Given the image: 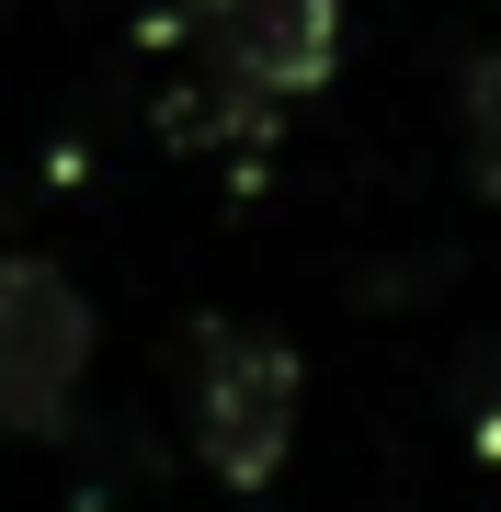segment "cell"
I'll return each instance as SVG.
<instances>
[{
	"label": "cell",
	"instance_id": "4",
	"mask_svg": "<svg viewBox=\"0 0 501 512\" xmlns=\"http://www.w3.org/2000/svg\"><path fill=\"white\" fill-rule=\"evenodd\" d=\"M456 148H467V183L501 205V46H479L456 69Z\"/></svg>",
	"mask_w": 501,
	"mask_h": 512
},
{
	"label": "cell",
	"instance_id": "1",
	"mask_svg": "<svg viewBox=\"0 0 501 512\" xmlns=\"http://www.w3.org/2000/svg\"><path fill=\"white\" fill-rule=\"evenodd\" d=\"M183 410H194V456L217 490H274L285 444H297V410H308V365L262 319H205L194 365H183Z\"/></svg>",
	"mask_w": 501,
	"mask_h": 512
},
{
	"label": "cell",
	"instance_id": "2",
	"mask_svg": "<svg viewBox=\"0 0 501 512\" xmlns=\"http://www.w3.org/2000/svg\"><path fill=\"white\" fill-rule=\"evenodd\" d=\"M92 387V296L46 251H0V433L57 444Z\"/></svg>",
	"mask_w": 501,
	"mask_h": 512
},
{
	"label": "cell",
	"instance_id": "3",
	"mask_svg": "<svg viewBox=\"0 0 501 512\" xmlns=\"http://www.w3.org/2000/svg\"><path fill=\"white\" fill-rule=\"evenodd\" d=\"M183 23L240 103H308L342 69V0H183Z\"/></svg>",
	"mask_w": 501,
	"mask_h": 512
}]
</instances>
